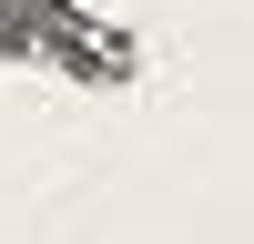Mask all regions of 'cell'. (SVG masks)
Listing matches in <instances>:
<instances>
[{
  "instance_id": "6da1fadb",
  "label": "cell",
  "mask_w": 254,
  "mask_h": 244,
  "mask_svg": "<svg viewBox=\"0 0 254 244\" xmlns=\"http://www.w3.org/2000/svg\"><path fill=\"white\" fill-rule=\"evenodd\" d=\"M61 51V81H132L142 51L122 31H102L81 0H0V61H41Z\"/></svg>"
}]
</instances>
